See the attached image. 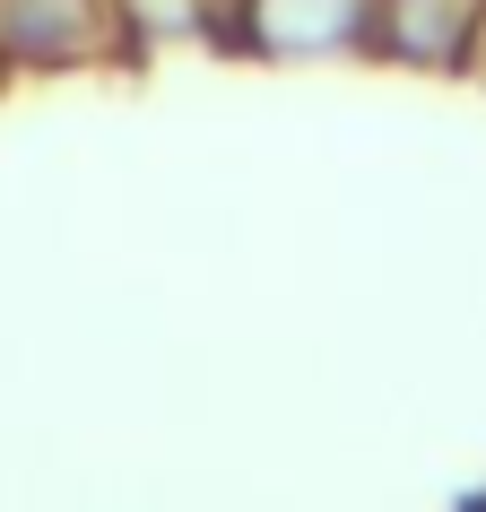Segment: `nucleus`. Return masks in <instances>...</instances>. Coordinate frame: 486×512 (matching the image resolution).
<instances>
[{"mask_svg": "<svg viewBox=\"0 0 486 512\" xmlns=\"http://www.w3.org/2000/svg\"><path fill=\"white\" fill-rule=\"evenodd\" d=\"M122 27V0H0V61H105Z\"/></svg>", "mask_w": 486, "mask_h": 512, "instance_id": "nucleus-1", "label": "nucleus"}, {"mask_svg": "<svg viewBox=\"0 0 486 512\" xmlns=\"http://www.w3.org/2000/svg\"><path fill=\"white\" fill-rule=\"evenodd\" d=\"M478 27H486V0H374V35L400 61H426V70L460 61Z\"/></svg>", "mask_w": 486, "mask_h": 512, "instance_id": "nucleus-2", "label": "nucleus"}, {"mask_svg": "<svg viewBox=\"0 0 486 512\" xmlns=\"http://www.w3.org/2000/svg\"><path fill=\"white\" fill-rule=\"evenodd\" d=\"M243 27L278 53H330L374 27V0H243Z\"/></svg>", "mask_w": 486, "mask_h": 512, "instance_id": "nucleus-3", "label": "nucleus"}]
</instances>
